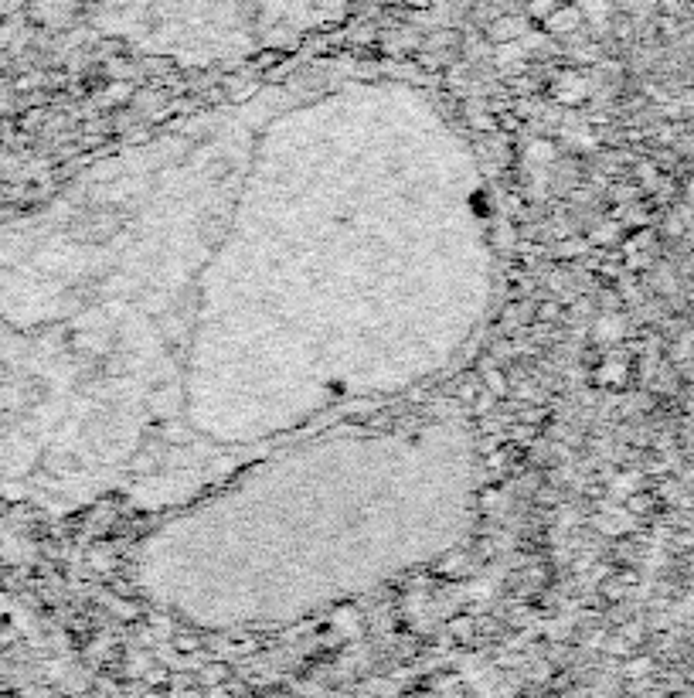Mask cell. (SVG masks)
Segmentation results:
<instances>
[{
  "mask_svg": "<svg viewBox=\"0 0 694 698\" xmlns=\"http://www.w3.org/2000/svg\"><path fill=\"white\" fill-rule=\"evenodd\" d=\"M494 290L484 164L433 92L371 65L262 79L0 232V484L160 515L419 399Z\"/></svg>",
  "mask_w": 694,
  "mask_h": 698,
  "instance_id": "6da1fadb",
  "label": "cell"
},
{
  "mask_svg": "<svg viewBox=\"0 0 694 698\" xmlns=\"http://www.w3.org/2000/svg\"><path fill=\"white\" fill-rule=\"evenodd\" d=\"M477 494L470 423L409 399L296 436L160 511L133 573L191 627H279L450 555Z\"/></svg>",
  "mask_w": 694,
  "mask_h": 698,
  "instance_id": "7a4b0ae2",
  "label": "cell"
}]
</instances>
